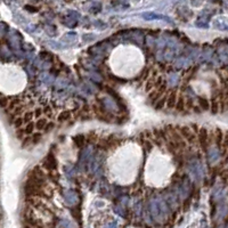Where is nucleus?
<instances>
[{"label": "nucleus", "mask_w": 228, "mask_h": 228, "mask_svg": "<svg viewBox=\"0 0 228 228\" xmlns=\"http://www.w3.org/2000/svg\"><path fill=\"white\" fill-rule=\"evenodd\" d=\"M185 97L181 95L178 96V98H177V102H176V105H175V110H176L177 112L179 113H183L184 111L186 110V103H185Z\"/></svg>", "instance_id": "423d86ee"}, {"label": "nucleus", "mask_w": 228, "mask_h": 228, "mask_svg": "<svg viewBox=\"0 0 228 228\" xmlns=\"http://www.w3.org/2000/svg\"><path fill=\"white\" fill-rule=\"evenodd\" d=\"M194 112H195V113H200V112H202V111H201V110H200L198 107H195V108H194Z\"/></svg>", "instance_id": "4be33fe9"}, {"label": "nucleus", "mask_w": 228, "mask_h": 228, "mask_svg": "<svg viewBox=\"0 0 228 228\" xmlns=\"http://www.w3.org/2000/svg\"><path fill=\"white\" fill-rule=\"evenodd\" d=\"M85 139H86V136H83V135H78V136L73 137V142L78 147H81L82 145H83V143H85Z\"/></svg>", "instance_id": "ddd939ff"}, {"label": "nucleus", "mask_w": 228, "mask_h": 228, "mask_svg": "<svg viewBox=\"0 0 228 228\" xmlns=\"http://www.w3.org/2000/svg\"><path fill=\"white\" fill-rule=\"evenodd\" d=\"M0 95H1V94H0Z\"/></svg>", "instance_id": "5701e85b"}, {"label": "nucleus", "mask_w": 228, "mask_h": 228, "mask_svg": "<svg viewBox=\"0 0 228 228\" xmlns=\"http://www.w3.org/2000/svg\"><path fill=\"white\" fill-rule=\"evenodd\" d=\"M165 100H167V96L164 95L163 97H161V98H160L159 100L154 104L155 110H156V111H161V110L165 106Z\"/></svg>", "instance_id": "9b49d317"}, {"label": "nucleus", "mask_w": 228, "mask_h": 228, "mask_svg": "<svg viewBox=\"0 0 228 228\" xmlns=\"http://www.w3.org/2000/svg\"><path fill=\"white\" fill-rule=\"evenodd\" d=\"M9 105V97L6 96H1L0 97V107L1 108H7Z\"/></svg>", "instance_id": "dca6fc26"}, {"label": "nucleus", "mask_w": 228, "mask_h": 228, "mask_svg": "<svg viewBox=\"0 0 228 228\" xmlns=\"http://www.w3.org/2000/svg\"><path fill=\"white\" fill-rule=\"evenodd\" d=\"M70 119H71V112L70 111H62V112L58 114V116H57V121L58 122H65V121H69Z\"/></svg>", "instance_id": "9d476101"}, {"label": "nucleus", "mask_w": 228, "mask_h": 228, "mask_svg": "<svg viewBox=\"0 0 228 228\" xmlns=\"http://www.w3.org/2000/svg\"><path fill=\"white\" fill-rule=\"evenodd\" d=\"M33 118H34V116H33V112H31V111H30V112H24V115H23V118H22V119H23V122L26 125V123L31 122Z\"/></svg>", "instance_id": "2eb2a0df"}, {"label": "nucleus", "mask_w": 228, "mask_h": 228, "mask_svg": "<svg viewBox=\"0 0 228 228\" xmlns=\"http://www.w3.org/2000/svg\"><path fill=\"white\" fill-rule=\"evenodd\" d=\"M209 102H210V111L213 114H217V113L219 112V102H218L217 96H213L211 98V100H209Z\"/></svg>", "instance_id": "6e6552de"}, {"label": "nucleus", "mask_w": 228, "mask_h": 228, "mask_svg": "<svg viewBox=\"0 0 228 228\" xmlns=\"http://www.w3.org/2000/svg\"><path fill=\"white\" fill-rule=\"evenodd\" d=\"M24 133H25L26 136H30V135H32L33 133V131H34V122L33 121H31V122H29V123H26L25 125V128H24Z\"/></svg>", "instance_id": "f8f14e48"}, {"label": "nucleus", "mask_w": 228, "mask_h": 228, "mask_svg": "<svg viewBox=\"0 0 228 228\" xmlns=\"http://www.w3.org/2000/svg\"><path fill=\"white\" fill-rule=\"evenodd\" d=\"M54 127H55V123L54 122H49L48 121V123H47V125H46V128H45V132H50L52 129H54Z\"/></svg>", "instance_id": "a211bd4d"}, {"label": "nucleus", "mask_w": 228, "mask_h": 228, "mask_svg": "<svg viewBox=\"0 0 228 228\" xmlns=\"http://www.w3.org/2000/svg\"><path fill=\"white\" fill-rule=\"evenodd\" d=\"M213 137H215V144L217 145L218 148L221 147L223 145V142H224V138H225V133L223 132V130L217 128L215 130V133H213Z\"/></svg>", "instance_id": "39448f33"}, {"label": "nucleus", "mask_w": 228, "mask_h": 228, "mask_svg": "<svg viewBox=\"0 0 228 228\" xmlns=\"http://www.w3.org/2000/svg\"><path fill=\"white\" fill-rule=\"evenodd\" d=\"M198 104H200V107L202 108L201 111H209L210 110V102L205 97H200L198 98Z\"/></svg>", "instance_id": "1a4fd4ad"}, {"label": "nucleus", "mask_w": 228, "mask_h": 228, "mask_svg": "<svg viewBox=\"0 0 228 228\" xmlns=\"http://www.w3.org/2000/svg\"><path fill=\"white\" fill-rule=\"evenodd\" d=\"M176 129L178 133L180 135V137L186 142V144L188 145H193L196 143V135L190 130V127L187 125H176Z\"/></svg>", "instance_id": "f257e3e1"}, {"label": "nucleus", "mask_w": 228, "mask_h": 228, "mask_svg": "<svg viewBox=\"0 0 228 228\" xmlns=\"http://www.w3.org/2000/svg\"><path fill=\"white\" fill-rule=\"evenodd\" d=\"M23 135H25V133H24V130L16 129V136H17L18 139H23Z\"/></svg>", "instance_id": "412c9836"}, {"label": "nucleus", "mask_w": 228, "mask_h": 228, "mask_svg": "<svg viewBox=\"0 0 228 228\" xmlns=\"http://www.w3.org/2000/svg\"><path fill=\"white\" fill-rule=\"evenodd\" d=\"M41 138H42V133L41 132H35V133H32V137H31V143L33 144V145H35V144H38L40 140H41Z\"/></svg>", "instance_id": "4468645a"}, {"label": "nucleus", "mask_w": 228, "mask_h": 228, "mask_svg": "<svg viewBox=\"0 0 228 228\" xmlns=\"http://www.w3.org/2000/svg\"><path fill=\"white\" fill-rule=\"evenodd\" d=\"M42 111L40 110V108H37V110H34V112H33V116H34L35 119H40L41 118V115H42Z\"/></svg>", "instance_id": "6ab92c4d"}, {"label": "nucleus", "mask_w": 228, "mask_h": 228, "mask_svg": "<svg viewBox=\"0 0 228 228\" xmlns=\"http://www.w3.org/2000/svg\"><path fill=\"white\" fill-rule=\"evenodd\" d=\"M198 138V143L202 147L203 151H207L208 150V144H209V135H208V130L205 128H201L197 132V137Z\"/></svg>", "instance_id": "f03ea898"}, {"label": "nucleus", "mask_w": 228, "mask_h": 228, "mask_svg": "<svg viewBox=\"0 0 228 228\" xmlns=\"http://www.w3.org/2000/svg\"><path fill=\"white\" fill-rule=\"evenodd\" d=\"M13 125H14V127H15V129H21V127L24 125L23 119H22V118H20V116H18V118H16V119L14 120Z\"/></svg>", "instance_id": "f3484780"}, {"label": "nucleus", "mask_w": 228, "mask_h": 228, "mask_svg": "<svg viewBox=\"0 0 228 228\" xmlns=\"http://www.w3.org/2000/svg\"><path fill=\"white\" fill-rule=\"evenodd\" d=\"M219 176L223 177V180H224V183L226 184V181H227V172H226V169H225V170H223V171L220 170Z\"/></svg>", "instance_id": "aec40b11"}, {"label": "nucleus", "mask_w": 228, "mask_h": 228, "mask_svg": "<svg viewBox=\"0 0 228 228\" xmlns=\"http://www.w3.org/2000/svg\"><path fill=\"white\" fill-rule=\"evenodd\" d=\"M43 167L47 168L48 170H56L57 161H56V157L54 156V154L49 153V154L47 155V157L43 161Z\"/></svg>", "instance_id": "20e7f679"}, {"label": "nucleus", "mask_w": 228, "mask_h": 228, "mask_svg": "<svg viewBox=\"0 0 228 228\" xmlns=\"http://www.w3.org/2000/svg\"><path fill=\"white\" fill-rule=\"evenodd\" d=\"M169 95L167 96V100H165V106L169 108V110H172L175 108V105H176L177 98H178V92L175 89H171L169 90Z\"/></svg>", "instance_id": "7ed1b4c3"}, {"label": "nucleus", "mask_w": 228, "mask_h": 228, "mask_svg": "<svg viewBox=\"0 0 228 228\" xmlns=\"http://www.w3.org/2000/svg\"><path fill=\"white\" fill-rule=\"evenodd\" d=\"M48 123V119H46V118H40V119H37V121L34 122V129H38V131L40 132V131H42V130H45V128H46V125H47Z\"/></svg>", "instance_id": "0eeeda50"}]
</instances>
